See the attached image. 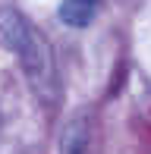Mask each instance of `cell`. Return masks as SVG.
Wrapping results in <instances>:
<instances>
[{
    "instance_id": "cell-2",
    "label": "cell",
    "mask_w": 151,
    "mask_h": 154,
    "mask_svg": "<svg viewBox=\"0 0 151 154\" xmlns=\"http://www.w3.org/2000/svg\"><path fill=\"white\" fill-rule=\"evenodd\" d=\"M98 16V0H63L60 3V22L69 29H85Z\"/></svg>"
},
{
    "instance_id": "cell-3",
    "label": "cell",
    "mask_w": 151,
    "mask_h": 154,
    "mask_svg": "<svg viewBox=\"0 0 151 154\" xmlns=\"http://www.w3.org/2000/svg\"><path fill=\"white\" fill-rule=\"evenodd\" d=\"M88 151V120L72 116L60 132V154H85Z\"/></svg>"
},
{
    "instance_id": "cell-1",
    "label": "cell",
    "mask_w": 151,
    "mask_h": 154,
    "mask_svg": "<svg viewBox=\"0 0 151 154\" xmlns=\"http://www.w3.org/2000/svg\"><path fill=\"white\" fill-rule=\"evenodd\" d=\"M0 41L19 57L25 75L41 91V97H51L54 91V57L41 35L19 10H0Z\"/></svg>"
}]
</instances>
